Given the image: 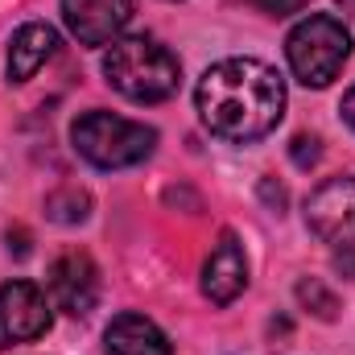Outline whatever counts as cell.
Listing matches in <instances>:
<instances>
[{
    "label": "cell",
    "mask_w": 355,
    "mask_h": 355,
    "mask_svg": "<svg viewBox=\"0 0 355 355\" xmlns=\"http://www.w3.org/2000/svg\"><path fill=\"white\" fill-rule=\"evenodd\" d=\"M194 103L215 137L252 145L285 116V79L261 58H223L198 79Z\"/></svg>",
    "instance_id": "obj_1"
},
{
    "label": "cell",
    "mask_w": 355,
    "mask_h": 355,
    "mask_svg": "<svg viewBox=\"0 0 355 355\" xmlns=\"http://www.w3.org/2000/svg\"><path fill=\"white\" fill-rule=\"evenodd\" d=\"M103 79L132 103H162L182 83V62L153 37H120L103 54Z\"/></svg>",
    "instance_id": "obj_2"
},
{
    "label": "cell",
    "mask_w": 355,
    "mask_h": 355,
    "mask_svg": "<svg viewBox=\"0 0 355 355\" xmlns=\"http://www.w3.org/2000/svg\"><path fill=\"white\" fill-rule=\"evenodd\" d=\"M285 58L297 83L306 87H331L339 79V71L352 58V33L339 17L314 12L306 21H297L285 37Z\"/></svg>",
    "instance_id": "obj_3"
},
{
    "label": "cell",
    "mask_w": 355,
    "mask_h": 355,
    "mask_svg": "<svg viewBox=\"0 0 355 355\" xmlns=\"http://www.w3.org/2000/svg\"><path fill=\"white\" fill-rule=\"evenodd\" d=\"M71 141H75V153L83 162H91L95 170H128L153 153L157 132L149 124H137V120H124V116L95 107V112H83L75 120Z\"/></svg>",
    "instance_id": "obj_4"
},
{
    "label": "cell",
    "mask_w": 355,
    "mask_h": 355,
    "mask_svg": "<svg viewBox=\"0 0 355 355\" xmlns=\"http://www.w3.org/2000/svg\"><path fill=\"white\" fill-rule=\"evenodd\" d=\"M50 331V302L46 289L33 281L0 285V352L17 343H33Z\"/></svg>",
    "instance_id": "obj_5"
},
{
    "label": "cell",
    "mask_w": 355,
    "mask_h": 355,
    "mask_svg": "<svg viewBox=\"0 0 355 355\" xmlns=\"http://www.w3.org/2000/svg\"><path fill=\"white\" fill-rule=\"evenodd\" d=\"M306 223L327 244H355V178H327L306 198Z\"/></svg>",
    "instance_id": "obj_6"
},
{
    "label": "cell",
    "mask_w": 355,
    "mask_h": 355,
    "mask_svg": "<svg viewBox=\"0 0 355 355\" xmlns=\"http://www.w3.org/2000/svg\"><path fill=\"white\" fill-rule=\"evenodd\" d=\"M46 289L58 310H67L71 318H83L99 302V268L87 252H62L46 272Z\"/></svg>",
    "instance_id": "obj_7"
},
{
    "label": "cell",
    "mask_w": 355,
    "mask_h": 355,
    "mask_svg": "<svg viewBox=\"0 0 355 355\" xmlns=\"http://www.w3.org/2000/svg\"><path fill=\"white\" fill-rule=\"evenodd\" d=\"M132 12L137 0H62V21L83 46H112Z\"/></svg>",
    "instance_id": "obj_8"
},
{
    "label": "cell",
    "mask_w": 355,
    "mask_h": 355,
    "mask_svg": "<svg viewBox=\"0 0 355 355\" xmlns=\"http://www.w3.org/2000/svg\"><path fill=\"white\" fill-rule=\"evenodd\" d=\"M248 289V257L244 244L236 240V232H223L202 265V293L215 306H232L240 293Z\"/></svg>",
    "instance_id": "obj_9"
},
{
    "label": "cell",
    "mask_w": 355,
    "mask_h": 355,
    "mask_svg": "<svg viewBox=\"0 0 355 355\" xmlns=\"http://www.w3.org/2000/svg\"><path fill=\"white\" fill-rule=\"evenodd\" d=\"M54 54H58V33H54L50 25H42V21L21 25V29L12 33V42H8V79H12V83L33 79Z\"/></svg>",
    "instance_id": "obj_10"
},
{
    "label": "cell",
    "mask_w": 355,
    "mask_h": 355,
    "mask_svg": "<svg viewBox=\"0 0 355 355\" xmlns=\"http://www.w3.org/2000/svg\"><path fill=\"white\" fill-rule=\"evenodd\" d=\"M107 355H174L170 339L145 314H120L107 327Z\"/></svg>",
    "instance_id": "obj_11"
},
{
    "label": "cell",
    "mask_w": 355,
    "mask_h": 355,
    "mask_svg": "<svg viewBox=\"0 0 355 355\" xmlns=\"http://www.w3.org/2000/svg\"><path fill=\"white\" fill-rule=\"evenodd\" d=\"M297 297H302L306 306H314V314H318V318H335V310H339L335 293H327L318 281H302V285H297Z\"/></svg>",
    "instance_id": "obj_12"
},
{
    "label": "cell",
    "mask_w": 355,
    "mask_h": 355,
    "mask_svg": "<svg viewBox=\"0 0 355 355\" xmlns=\"http://www.w3.org/2000/svg\"><path fill=\"white\" fill-rule=\"evenodd\" d=\"M318 153H322V149H318V137H297V141H293V162H297L302 170H306V166H314V162H318Z\"/></svg>",
    "instance_id": "obj_13"
},
{
    "label": "cell",
    "mask_w": 355,
    "mask_h": 355,
    "mask_svg": "<svg viewBox=\"0 0 355 355\" xmlns=\"http://www.w3.org/2000/svg\"><path fill=\"white\" fill-rule=\"evenodd\" d=\"M261 12H272V17H289V12H302L310 0H252Z\"/></svg>",
    "instance_id": "obj_14"
},
{
    "label": "cell",
    "mask_w": 355,
    "mask_h": 355,
    "mask_svg": "<svg viewBox=\"0 0 355 355\" xmlns=\"http://www.w3.org/2000/svg\"><path fill=\"white\" fill-rule=\"evenodd\" d=\"M339 112H343V120H347V124L355 128V87L347 91V95H343V103H339Z\"/></svg>",
    "instance_id": "obj_15"
},
{
    "label": "cell",
    "mask_w": 355,
    "mask_h": 355,
    "mask_svg": "<svg viewBox=\"0 0 355 355\" xmlns=\"http://www.w3.org/2000/svg\"><path fill=\"white\" fill-rule=\"evenodd\" d=\"M347 8H352V12H355V0H347Z\"/></svg>",
    "instance_id": "obj_16"
}]
</instances>
